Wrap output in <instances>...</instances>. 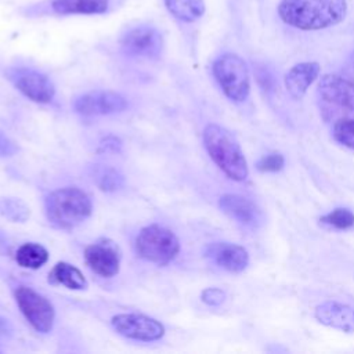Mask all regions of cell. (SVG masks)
Instances as JSON below:
<instances>
[{
  "instance_id": "cell-24",
  "label": "cell",
  "mask_w": 354,
  "mask_h": 354,
  "mask_svg": "<svg viewBox=\"0 0 354 354\" xmlns=\"http://www.w3.org/2000/svg\"><path fill=\"white\" fill-rule=\"evenodd\" d=\"M332 136L339 144L354 149V119L340 118L333 123Z\"/></svg>"
},
{
  "instance_id": "cell-7",
  "label": "cell",
  "mask_w": 354,
  "mask_h": 354,
  "mask_svg": "<svg viewBox=\"0 0 354 354\" xmlns=\"http://www.w3.org/2000/svg\"><path fill=\"white\" fill-rule=\"evenodd\" d=\"M8 80L29 100L40 104L50 102L55 94L54 84L41 72L32 68H10Z\"/></svg>"
},
{
  "instance_id": "cell-8",
  "label": "cell",
  "mask_w": 354,
  "mask_h": 354,
  "mask_svg": "<svg viewBox=\"0 0 354 354\" xmlns=\"http://www.w3.org/2000/svg\"><path fill=\"white\" fill-rule=\"evenodd\" d=\"M120 47L130 57L158 58L163 48V37L156 28L138 25L122 36Z\"/></svg>"
},
{
  "instance_id": "cell-1",
  "label": "cell",
  "mask_w": 354,
  "mask_h": 354,
  "mask_svg": "<svg viewBox=\"0 0 354 354\" xmlns=\"http://www.w3.org/2000/svg\"><path fill=\"white\" fill-rule=\"evenodd\" d=\"M281 19L300 30H319L340 24L347 14L346 0H282Z\"/></svg>"
},
{
  "instance_id": "cell-14",
  "label": "cell",
  "mask_w": 354,
  "mask_h": 354,
  "mask_svg": "<svg viewBox=\"0 0 354 354\" xmlns=\"http://www.w3.org/2000/svg\"><path fill=\"white\" fill-rule=\"evenodd\" d=\"M318 93L325 101L354 112V82L326 73L318 82Z\"/></svg>"
},
{
  "instance_id": "cell-18",
  "label": "cell",
  "mask_w": 354,
  "mask_h": 354,
  "mask_svg": "<svg viewBox=\"0 0 354 354\" xmlns=\"http://www.w3.org/2000/svg\"><path fill=\"white\" fill-rule=\"evenodd\" d=\"M48 279L53 283H59L75 290L87 288V281L84 275L80 272V270L66 261L57 263L48 274Z\"/></svg>"
},
{
  "instance_id": "cell-12",
  "label": "cell",
  "mask_w": 354,
  "mask_h": 354,
  "mask_svg": "<svg viewBox=\"0 0 354 354\" xmlns=\"http://www.w3.org/2000/svg\"><path fill=\"white\" fill-rule=\"evenodd\" d=\"M205 256L217 267L230 272H242L249 264L248 250L230 242L209 243L205 248Z\"/></svg>"
},
{
  "instance_id": "cell-13",
  "label": "cell",
  "mask_w": 354,
  "mask_h": 354,
  "mask_svg": "<svg viewBox=\"0 0 354 354\" xmlns=\"http://www.w3.org/2000/svg\"><path fill=\"white\" fill-rule=\"evenodd\" d=\"M314 317L325 326L346 333L354 332V308L348 304L336 300H325L315 307Z\"/></svg>"
},
{
  "instance_id": "cell-6",
  "label": "cell",
  "mask_w": 354,
  "mask_h": 354,
  "mask_svg": "<svg viewBox=\"0 0 354 354\" xmlns=\"http://www.w3.org/2000/svg\"><path fill=\"white\" fill-rule=\"evenodd\" d=\"M15 300L24 317L37 332L47 333L53 329L54 307L43 295L28 286H18Z\"/></svg>"
},
{
  "instance_id": "cell-11",
  "label": "cell",
  "mask_w": 354,
  "mask_h": 354,
  "mask_svg": "<svg viewBox=\"0 0 354 354\" xmlns=\"http://www.w3.org/2000/svg\"><path fill=\"white\" fill-rule=\"evenodd\" d=\"M84 259L90 270L104 278L116 275L120 267V250L116 243L108 239L88 245L84 250Z\"/></svg>"
},
{
  "instance_id": "cell-4",
  "label": "cell",
  "mask_w": 354,
  "mask_h": 354,
  "mask_svg": "<svg viewBox=\"0 0 354 354\" xmlns=\"http://www.w3.org/2000/svg\"><path fill=\"white\" fill-rule=\"evenodd\" d=\"M213 75L223 93L234 102H243L249 97V69L239 55L232 53L220 55L213 64Z\"/></svg>"
},
{
  "instance_id": "cell-5",
  "label": "cell",
  "mask_w": 354,
  "mask_h": 354,
  "mask_svg": "<svg viewBox=\"0 0 354 354\" xmlns=\"http://www.w3.org/2000/svg\"><path fill=\"white\" fill-rule=\"evenodd\" d=\"M134 246L141 259L159 266L170 263L180 250V242L174 232L158 224L142 228L136 238Z\"/></svg>"
},
{
  "instance_id": "cell-15",
  "label": "cell",
  "mask_w": 354,
  "mask_h": 354,
  "mask_svg": "<svg viewBox=\"0 0 354 354\" xmlns=\"http://www.w3.org/2000/svg\"><path fill=\"white\" fill-rule=\"evenodd\" d=\"M321 72L318 62L308 61L300 62L292 66L283 77L285 88L293 100H301L307 93L308 87L315 82Z\"/></svg>"
},
{
  "instance_id": "cell-26",
  "label": "cell",
  "mask_w": 354,
  "mask_h": 354,
  "mask_svg": "<svg viewBox=\"0 0 354 354\" xmlns=\"http://www.w3.org/2000/svg\"><path fill=\"white\" fill-rule=\"evenodd\" d=\"M202 301L209 306H220L225 300V292L218 288H207L201 295Z\"/></svg>"
},
{
  "instance_id": "cell-3",
  "label": "cell",
  "mask_w": 354,
  "mask_h": 354,
  "mask_svg": "<svg viewBox=\"0 0 354 354\" xmlns=\"http://www.w3.org/2000/svg\"><path fill=\"white\" fill-rule=\"evenodd\" d=\"M91 201L76 187L53 191L46 198V216L57 228H73L91 214Z\"/></svg>"
},
{
  "instance_id": "cell-9",
  "label": "cell",
  "mask_w": 354,
  "mask_h": 354,
  "mask_svg": "<svg viewBox=\"0 0 354 354\" xmlns=\"http://www.w3.org/2000/svg\"><path fill=\"white\" fill-rule=\"evenodd\" d=\"M111 324L118 333L134 340L153 342L165 335V326L159 321L142 314H118Z\"/></svg>"
},
{
  "instance_id": "cell-19",
  "label": "cell",
  "mask_w": 354,
  "mask_h": 354,
  "mask_svg": "<svg viewBox=\"0 0 354 354\" xmlns=\"http://www.w3.org/2000/svg\"><path fill=\"white\" fill-rule=\"evenodd\" d=\"M167 11L183 22H194L205 12L203 0H163Z\"/></svg>"
},
{
  "instance_id": "cell-25",
  "label": "cell",
  "mask_w": 354,
  "mask_h": 354,
  "mask_svg": "<svg viewBox=\"0 0 354 354\" xmlns=\"http://www.w3.org/2000/svg\"><path fill=\"white\" fill-rule=\"evenodd\" d=\"M285 165V158L281 152H270L264 156H261L256 165L257 170L267 171V173H275L279 171Z\"/></svg>"
},
{
  "instance_id": "cell-23",
  "label": "cell",
  "mask_w": 354,
  "mask_h": 354,
  "mask_svg": "<svg viewBox=\"0 0 354 354\" xmlns=\"http://www.w3.org/2000/svg\"><path fill=\"white\" fill-rule=\"evenodd\" d=\"M321 221L336 230H348L354 227V213L347 207H336L322 216Z\"/></svg>"
},
{
  "instance_id": "cell-17",
  "label": "cell",
  "mask_w": 354,
  "mask_h": 354,
  "mask_svg": "<svg viewBox=\"0 0 354 354\" xmlns=\"http://www.w3.org/2000/svg\"><path fill=\"white\" fill-rule=\"evenodd\" d=\"M109 6V0H51L50 3L51 11L58 15L105 14Z\"/></svg>"
},
{
  "instance_id": "cell-10",
  "label": "cell",
  "mask_w": 354,
  "mask_h": 354,
  "mask_svg": "<svg viewBox=\"0 0 354 354\" xmlns=\"http://www.w3.org/2000/svg\"><path fill=\"white\" fill-rule=\"evenodd\" d=\"M73 106L75 111L80 115L94 116L122 112L127 106V102L126 98L119 93L109 90H95L76 98Z\"/></svg>"
},
{
  "instance_id": "cell-27",
  "label": "cell",
  "mask_w": 354,
  "mask_h": 354,
  "mask_svg": "<svg viewBox=\"0 0 354 354\" xmlns=\"http://www.w3.org/2000/svg\"><path fill=\"white\" fill-rule=\"evenodd\" d=\"M17 151V145L4 133L0 131V156H12Z\"/></svg>"
},
{
  "instance_id": "cell-16",
  "label": "cell",
  "mask_w": 354,
  "mask_h": 354,
  "mask_svg": "<svg viewBox=\"0 0 354 354\" xmlns=\"http://www.w3.org/2000/svg\"><path fill=\"white\" fill-rule=\"evenodd\" d=\"M220 209L231 218L242 225L253 227L260 218L259 207L245 196L236 194H225L218 199Z\"/></svg>"
},
{
  "instance_id": "cell-2",
  "label": "cell",
  "mask_w": 354,
  "mask_h": 354,
  "mask_svg": "<svg viewBox=\"0 0 354 354\" xmlns=\"http://www.w3.org/2000/svg\"><path fill=\"white\" fill-rule=\"evenodd\" d=\"M203 142L213 162L234 181H243L248 174V162L235 137L218 124H207L203 130Z\"/></svg>"
},
{
  "instance_id": "cell-22",
  "label": "cell",
  "mask_w": 354,
  "mask_h": 354,
  "mask_svg": "<svg viewBox=\"0 0 354 354\" xmlns=\"http://www.w3.org/2000/svg\"><path fill=\"white\" fill-rule=\"evenodd\" d=\"M93 178L95 180V183L100 187V189L106 191V192H112V191L119 189L123 185V183H124L123 176L116 169L105 167V166L98 167L94 171V177Z\"/></svg>"
},
{
  "instance_id": "cell-20",
  "label": "cell",
  "mask_w": 354,
  "mask_h": 354,
  "mask_svg": "<svg viewBox=\"0 0 354 354\" xmlns=\"http://www.w3.org/2000/svg\"><path fill=\"white\" fill-rule=\"evenodd\" d=\"M15 260L24 268L36 270L40 268L48 260V252L44 246L39 243L26 242L18 248Z\"/></svg>"
},
{
  "instance_id": "cell-21",
  "label": "cell",
  "mask_w": 354,
  "mask_h": 354,
  "mask_svg": "<svg viewBox=\"0 0 354 354\" xmlns=\"http://www.w3.org/2000/svg\"><path fill=\"white\" fill-rule=\"evenodd\" d=\"M0 216L14 223H24L29 217V207L17 198H1Z\"/></svg>"
}]
</instances>
